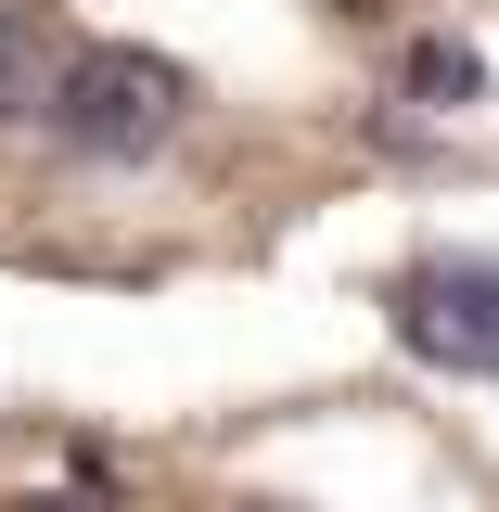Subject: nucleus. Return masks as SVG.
<instances>
[{
    "mask_svg": "<svg viewBox=\"0 0 499 512\" xmlns=\"http://www.w3.org/2000/svg\"><path fill=\"white\" fill-rule=\"evenodd\" d=\"M192 103H205V90H192V64L128 52V39H90V52H64V64H52L39 128H52L77 167H141V154H167V141H180Z\"/></svg>",
    "mask_w": 499,
    "mask_h": 512,
    "instance_id": "f257e3e1",
    "label": "nucleus"
},
{
    "mask_svg": "<svg viewBox=\"0 0 499 512\" xmlns=\"http://www.w3.org/2000/svg\"><path fill=\"white\" fill-rule=\"evenodd\" d=\"M384 320L423 372H474L499 384V256H410L384 269Z\"/></svg>",
    "mask_w": 499,
    "mask_h": 512,
    "instance_id": "f03ea898",
    "label": "nucleus"
},
{
    "mask_svg": "<svg viewBox=\"0 0 499 512\" xmlns=\"http://www.w3.org/2000/svg\"><path fill=\"white\" fill-rule=\"evenodd\" d=\"M397 90L436 103V116H461V103H487V64L461 52V39H410V52H397Z\"/></svg>",
    "mask_w": 499,
    "mask_h": 512,
    "instance_id": "7ed1b4c3",
    "label": "nucleus"
},
{
    "mask_svg": "<svg viewBox=\"0 0 499 512\" xmlns=\"http://www.w3.org/2000/svg\"><path fill=\"white\" fill-rule=\"evenodd\" d=\"M39 90H52V39H39V13L13 0V13H0V128L39 116Z\"/></svg>",
    "mask_w": 499,
    "mask_h": 512,
    "instance_id": "20e7f679",
    "label": "nucleus"
},
{
    "mask_svg": "<svg viewBox=\"0 0 499 512\" xmlns=\"http://www.w3.org/2000/svg\"><path fill=\"white\" fill-rule=\"evenodd\" d=\"M0 512H103V500H0Z\"/></svg>",
    "mask_w": 499,
    "mask_h": 512,
    "instance_id": "39448f33",
    "label": "nucleus"
},
{
    "mask_svg": "<svg viewBox=\"0 0 499 512\" xmlns=\"http://www.w3.org/2000/svg\"><path fill=\"white\" fill-rule=\"evenodd\" d=\"M244 512H295V500H244Z\"/></svg>",
    "mask_w": 499,
    "mask_h": 512,
    "instance_id": "423d86ee",
    "label": "nucleus"
}]
</instances>
